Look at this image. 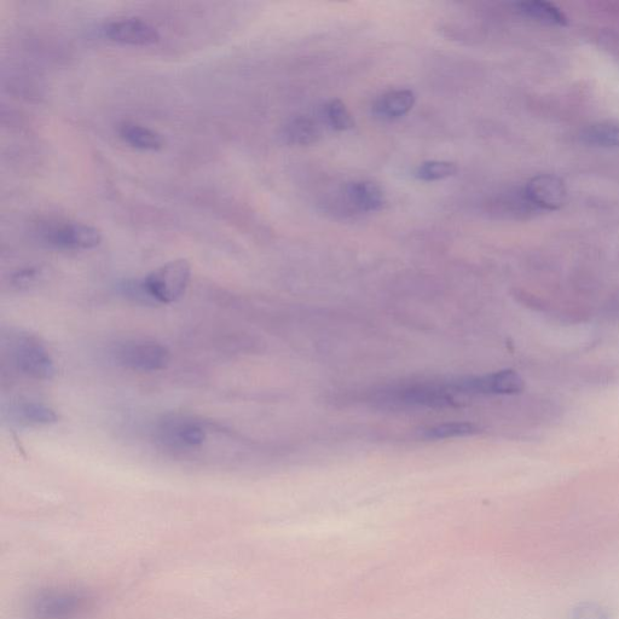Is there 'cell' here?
Instances as JSON below:
<instances>
[{
  "mask_svg": "<svg viewBox=\"0 0 619 619\" xmlns=\"http://www.w3.org/2000/svg\"><path fill=\"white\" fill-rule=\"evenodd\" d=\"M192 279V265L187 259H176L160 266L143 280L125 286L126 295L136 303L167 305L178 302Z\"/></svg>",
  "mask_w": 619,
  "mask_h": 619,
  "instance_id": "obj_1",
  "label": "cell"
},
{
  "mask_svg": "<svg viewBox=\"0 0 619 619\" xmlns=\"http://www.w3.org/2000/svg\"><path fill=\"white\" fill-rule=\"evenodd\" d=\"M10 358L22 374L36 380H51L56 375L50 352L31 334L19 333L10 338Z\"/></svg>",
  "mask_w": 619,
  "mask_h": 619,
  "instance_id": "obj_2",
  "label": "cell"
},
{
  "mask_svg": "<svg viewBox=\"0 0 619 619\" xmlns=\"http://www.w3.org/2000/svg\"><path fill=\"white\" fill-rule=\"evenodd\" d=\"M114 355L121 367L141 373L160 372L171 362L170 350L154 341H130L120 345Z\"/></svg>",
  "mask_w": 619,
  "mask_h": 619,
  "instance_id": "obj_3",
  "label": "cell"
},
{
  "mask_svg": "<svg viewBox=\"0 0 619 619\" xmlns=\"http://www.w3.org/2000/svg\"><path fill=\"white\" fill-rule=\"evenodd\" d=\"M42 236L45 244L63 251L94 250L102 242L100 230L78 222L49 224L43 229Z\"/></svg>",
  "mask_w": 619,
  "mask_h": 619,
  "instance_id": "obj_4",
  "label": "cell"
},
{
  "mask_svg": "<svg viewBox=\"0 0 619 619\" xmlns=\"http://www.w3.org/2000/svg\"><path fill=\"white\" fill-rule=\"evenodd\" d=\"M159 436L169 447L177 449H195L206 441L204 425L183 416H170L159 427Z\"/></svg>",
  "mask_w": 619,
  "mask_h": 619,
  "instance_id": "obj_5",
  "label": "cell"
},
{
  "mask_svg": "<svg viewBox=\"0 0 619 619\" xmlns=\"http://www.w3.org/2000/svg\"><path fill=\"white\" fill-rule=\"evenodd\" d=\"M103 32L112 42L124 45L148 46L160 40L159 31L146 20L138 19V17H127V19L109 22L104 26Z\"/></svg>",
  "mask_w": 619,
  "mask_h": 619,
  "instance_id": "obj_6",
  "label": "cell"
},
{
  "mask_svg": "<svg viewBox=\"0 0 619 619\" xmlns=\"http://www.w3.org/2000/svg\"><path fill=\"white\" fill-rule=\"evenodd\" d=\"M524 193L532 206L543 208V210H558L566 201L564 182L551 175L532 178L526 185Z\"/></svg>",
  "mask_w": 619,
  "mask_h": 619,
  "instance_id": "obj_7",
  "label": "cell"
},
{
  "mask_svg": "<svg viewBox=\"0 0 619 619\" xmlns=\"http://www.w3.org/2000/svg\"><path fill=\"white\" fill-rule=\"evenodd\" d=\"M460 392L501 393L513 395L524 390V380L513 370H502L482 378H473L457 383Z\"/></svg>",
  "mask_w": 619,
  "mask_h": 619,
  "instance_id": "obj_8",
  "label": "cell"
},
{
  "mask_svg": "<svg viewBox=\"0 0 619 619\" xmlns=\"http://www.w3.org/2000/svg\"><path fill=\"white\" fill-rule=\"evenodd\" d=\"M350 204L363 212L383 210L386 196L379 184L370 181L351 183L346 190Z\"/></svg>",
  "mask_w": 619,
  "mask_h": 619,
  "instance_id": "obj_9",
  "label": "cell"
},
{
  "mask_svg": "<svg viewBox=\"0 0 619 619\" xmlns=\"http://www.w3.org/2000/svg\"><path fill=\"white\" fill-rule=\"evenodd\" d=\"M10 414L17 424L26 427L48 426L56 424L60 419L56 410L44 403L32 401H21L14 404L11 407Z\"/></svg>",
  "mask_w": 619,
  "mask_h": 619,
  "instance_id": "obj_10",
  "label": "cell"
},
{
  "mask_svg": "<svg viewBox=\"0 0 619 619\" xmlns=\"http://www.w3.org/2000/svg\"><path fill=\"white\" fill-rule=\"evenodd\" d=\"M414 103L415 95L413 91H390L375 102L374 113L383 119H397L412 111Z\"/></svg>",
  "mask_w": 619,
  "mask_h": 619,
  "instance_id": "obj_11",
  "label": "cell"
},
{
  "mask_svg": "<svg viewBox=\"0 0 619 619\" xmlns=\"http://www.w3.org/2000/svg\"><path fill=\"white\" fill-rule=\"evenodd\" d=\"M120 137L131 147L141 150H159L165 146L164 137L147 126L124 123L119 129Z\"/></svg>",
  "mask_w": 619,
  "mask_h": 619,
  "instance_id": "obj_12",
  "label": "cell"
},
{
  "mask_svg": "<svg viewBox=\"0 0 619 619\" xmlns=\"http://www.w3.org/2000/svg\"><path fill=\"white\" fill-rule=\"evenodd\" d=\"M517 8L520 14L538 22L547 23V25L565 26L568 23V17L565 16L563 11L551 3L524 2L519 3Z\"/></svg>",
  "mask_w": 619,
  "mask_h": 619,
  "instance_id": "obj_13",
  "label": "cell"
},
{
  "mask_svg": "<svg viewBox=\"0 0 619 619\" xmlns=\"http://www.w3.org/2000/svg\"><path fill=\"white\" fill-rule=\"evenodd\" d=\"M82 606V600L73 595H55L43 600L37 612L42 619H65Z\"/></svg>",
  "mask_w": 619,
  "mask_h": 619,
  "instance_id": "obj_14",
  "label": "cell"
},
{
  "mask_svg": "<svg viewBox=\"0 0 619 619\" xmlns=\"http://www.w3.org/2000/svg\"><path fill=\"white\" fill-rule=\"evenodd\" d=\"M582 138L594 146L615 148L619 147V123L616 121H603L587 127L582 133Z\"/></svg>",
  "mask_w": 619,
  "mask_h": 619,
  "instance_id": "obj_15",
  "label": "cell"
},
{
  "mask_svg": "<svg viewBox=\"0 0 619 619\" xmlns=\"http://www.w3.org/2000/svg\"><path fill=\"white\" fill-rule=\"evenodd\" d=\"M286 138L289 142L299 144V146H310L316 143L321 137L314 120L309 118H295L286 126Z\"/></svg>",
  "mask_w": 619,
  "mask_h": 619,
  "instance_id": "obj_16",
  "label": "cell"
},
{
  "mask_svg": "<svg viewBox=\"0 0 619 619\" xmlns=\"http://www.w3.org/2000/svg\"><path fill=\"white\" fill-rule=\"evenodd\" d=\"M478 427L471 422H451L426 428L421 436L425 439H448L476 435Z\"/></svg>",
  "mask_w": 619,
  "mask_h": 619,
  "instance_id": "obj_17",
  "label": "cell"
},
{
  "mask_svg": "<svg viewBox=\"0 0 619 619\" xmlns=\"http://www.w3.org/2000/svg\"><path fill=\"white\" fill-rule=\"evenodd\" d=\"M456 172L457 166L454 163H448V161H427V163L418 167L415 175L421 181L435 182L454 176Z\"/></svg>",
  "mask_w": 619,
  "mask_h": 619,
  "instance_id": "obj_18",
  "label": "cell"
},
{
  "mask_svg": "<svg viewBox=\"0 0 619 619\" xmlns=\"http://www.w3.org/2000/svg\"><path fill=\"white\" fill-rule=\"evenodd\" d=\"M326 118L329 125L338 131H346L355 126V120L352 118L349 109L340 100L329 102L325 109Z\"/></svg>",
  "mask_w": 619,
  "mask_h": 619,
  "instance_id": "obj_19",
  "label": "cell"
},
{
  "mask_svg": "<svg viewBox=\"0 0 619 619\" xmlns=\"http://www.w3.org/2000/svg\"><path fill=\"white\" fill-rule=\"evenodd\" d=\"M46 276L43 266H28V268L17 271L13 276V285L17 288H28L37 285Z\"/></svg>",
  "mask_w": 619,
  "mask_h": 619,
  "instance_id": "obj_20",
  "label": "cell"
},
{
  "mask_svg": "<svg viewBox=\"0 0 619 619\" xmlns=\"http://www.w3.org/2000/svg\"><path fill=\"white\" fill-rule=\"evenodd\" d=\"M571 619H610L607 612L598 604L584 603L578 605Z\"/></svg>",
  "mask_w": 619,
  "mask_h": 619,
  "instance_id": "obj_21",
  "label": "cell"
}]
</instances>
